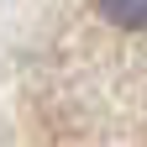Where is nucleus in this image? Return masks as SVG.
I'll list each match as a JSON object with an SVG mask.
<instances>
[{
	"mask_svg": "<svg viewBox=\"0 0 147 147\" xmlns=\"http://www.w3.org/2000/svg\"><path fill=\"white\" fill-rule=\"evenodd\" d=\"M95 11L116 32H147V0H95Z\"/></svg>",
	"mask_w": 147,
	"mask_h": 147,
	"instance_id": "nucleus-1",
	"label": "nucleus"
}]
</instances>
